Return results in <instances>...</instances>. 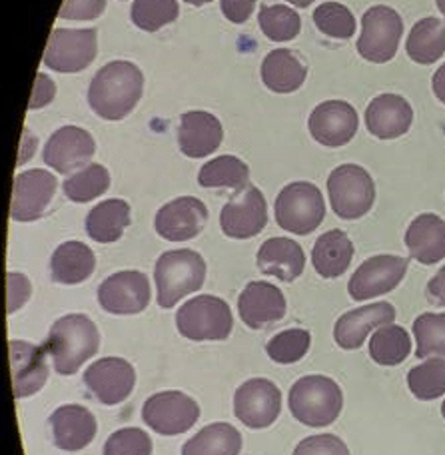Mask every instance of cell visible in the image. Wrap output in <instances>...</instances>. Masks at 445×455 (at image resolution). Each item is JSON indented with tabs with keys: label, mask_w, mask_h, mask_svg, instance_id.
<instances>
[{
	"label": "cell",
	"mask_w": 445,
	"mask_h": 455,
	"mask_svg": "<svg viewBox=\"0 0 445 455\" xmlns=\"http://www.w3.org/2000/svg\"><path fill=\"white\" fill-rule=\"evenodd\" d=\"M142 91V70L128 60H115L96 72L88 88V104L104 120H123L140 102Z\"/></svg>",
	"instance_id": "cell-1"
},
{
	"label": "cell",
	"mask_w": 445,
	"mask_h": 455,
	"mask_svg": "<svg viewBox=\"0 0 445 455\" xmlns=\"http://www.w3.org/2000/svg\"><path fill=\"white\" fill-rule=\"evenodd\" d=\"M100 334L84 314H68L52 323L44 349L60 376H72L99 352Z\"/></svg>",
	"instance_id": "cell-2"
},
{
	"label": "cell",
	"mask_w": 445,
	"mask_h": 455,
	"mask_svg": "<svg viewBox=\"0 0 445 455\" xmlns=\"http://www.w3.org/2000/svg\"><path fill=\"white\" fill-rule=\"evenodd\" d=\"M288 405L292 416L307 427L334 424L344 408V394L334 379L326 376H306L290 389Z\"/></svg>",
	"instance_id": "cell-3"
},
{
	"label": "cell",
	"mask_w": 445,
	"mask_h": 455,
	"mask_svg": "<svg viewBox=\"0 0 445 455\" xmlns=\"http://www.w3.org/2000/svg\"><path fill=\"white\" fill-rule=\"evenodd\" d=\"M154 280L158 288V306L168 310L204 286L206 262L194 250L164 251L154 267Z\"/></svg>",
	"instance_id": "cell-4"
},
{
	"label": "cell",
	"mask_w": 445,
	"mask_h": 455,
	"mask_svg": "<svg viewBox=\"0 0 445 455\" xmlns=\"http://www.w3.org/2000/svg\"><path fill=\"white\" fill-rule=\"evenodd\" d=\"M176 328L192 341H222L232 334V310L220 298L196 296L178 310Z\"/></svg>",
	"instance_id": "cell-5"
},
{
	"label": "cell",
	"mask_w": 445,
	"mask_h": 455,
	"mask_svg": "<svg viewBox=\"0 0 445 455\" xmlns=\"http://www.w3.org/2000/svg\"><path fill=\"white\" fill-rule=\"evenodd\" d=\"M330 204L342 220H358L366 216L376 200V184L358 164L338 166L328 178Z\"/></svg>",
	"instance_id": "cell-6"
},
{
	"label": "cell",
	"mask_w": 445,
	"mask_h": 455,
	"mask_svg": "<svg viewBox=\"0 0 445 455\" xmlns=\"http://www.w3.org/2000/svg\"><path fill=\"white\" fill-rule=\"evenodd\" d=\"M326 204L320 188L312 182H292L278 194L276 220L282 230L296 235L312 234L323 222Z\"/></svg>",
	"instance_id": "cell-7"
},
{
	"label": "cell",
	"mask_w": 445,
	"mask_h": 455,
	"mask_svg": "<svg viewBox=\"0 0 445 455\" xmlns=\"http://www.w3.org/2000/svg\"><path fill=\"white\" fill-rule=\"evenodd\" d=\"M403 35L401 16L390 6H371L362 19L358 52L368 62H390L398 52Z\"/></svg>",
	"instance_id": "cell-8"
},
{
	"label": "cell",
	"mask_w": 445,
	"mask_h": 455,
	"mask_svg": "<svg viewBox=\"0 0 445 455\" xmlns=\"http://www.w3.org/2000/svg\"><path fill=\"white\" fill-rule=\"evenodd\" d=\"M99 36L94 28H54L44 51V64L51 70L70 75L88 68L99 51Z\"/></svg>",
	"instance_id": "cell-9"
},
{
	"label": "cell",
	"mask_w": 445,
	"mask_h": 455,
	"mask_svg": "<svg viewBox=\"0 0 445 455\" xmlns=\"http://www.w3.org/2000/svg\"><path fill=\"white\" fill-rule=\"evenodd\" d=\"M200 418L198 403L178 389L150 395L144 402L142 419L160 435H180L196 424Z\"/></svg>",
	"instance_id": "cell-10"
},
{
	"label": "cell",
	"mask_w": 445,
	"mask_h": 455,
	"mask_svg": "<svg viewBox=\"0 0 445 455\" xmlns=\"http://www.w3.org/2000/svg\"><path fill=\"white\" fill-rule=\"evenodd\" d=\"M282 411V394L270 379L254 378L234 394V413L250 429L270 427Z\"/></svg>",
	"instance_id": "cell-11"
},
{
	"label": "cell",
	"mask_w": 445,
	"mask_h": 455,
	"mask_svg": "<svg viewBox=\"0 0 445 455\" xmlns=\"http://www.w3.org/2000/svg\"><path fill=\"white\" fill-rule=\"evenodd\" d=\"M222 232L234 240H248L260 234L268 224V206L256 186H246L232 196L220 214Z\"/></svg>",
	"instance_id": "cell-12"
},
{
	"label": "cell",
	"mask_w": 445,
	"mask_h": 455,
	"mask_svg": "<svg viewBox=\"0 0 445 455\" xmlns=\"http://www.w3.org/2000/svg\"><path fill=\"white\" fill-rule=\"evenodd\" d=\"M99 302L104 312L115 315L144 312L150 304V282L147 274L126 270L108 275L99 288Z\"/></svg>",
	"instance_id": "cell-13"
},
{
	"label": "cell",
	"mask_w": 445,
	"mask_h": 455,
	"mask_svg": "<svg viewBox=\"0 0 445 455\" xmlns=\"http://www.w3.org/2000/svg\"><path fill=\"white\" fill-rule=\"evenodd\" d=\"M59 188L56 176L46 170H27L14 178L11 218L14 222H35L43 218Z\"/></svg>",
	"instance_id": "cell-14"
},
{
	"label": "cell",
	"mask_w": 445,
	"mask_h": 455,
	"mask_svg": "<svg viewBox=\"0 0 445 455\" xmlns=\"http://www.w3.org/2000/svg\"><path fill=\"white\" fill-rule=\"evenodd\" d=\"M408 272V259L401 256H374L354 272L350 280V296L355 302L384 296L400 286Z\"/></svg>",
	"instance_id": "cell-15"
},
{
	"label": "cell",
	"mask_w": 445,
	"mask_h": 455,
	"mask_svg": "<svg viewBox=\"0 0 445 455\" xmlns=\"http://www.w3.org/2000/svg\"><path fill=\"white\" fill-rule=\"evenodd\" d=\"M136 371L123 357H104L84 371V386L104 405L123 403L132 394Z\"/></svg>",
	"instance_id": "cell-16"
},
{
	"label": "cell",
	"mask_w": 445,
	"mask_h": 455,
	"mask_svg": "<svg viewBox=\"0 0 445 455\" xmlns=\"http://www.w3.org/2000/svg\"><path fill=\"white\" fill-rule=\"evenodd\" d=\"M208 222V208L194 196L176 198L158 210L154 228L160 238L168 242H186L196 238Z\"/></svg>",
	"instance_id": "cell-17"
},
{
	"label": "cell",
	"mask_w": 445,
	"mask_h": 455,
	"mask_svg": "<svg viewBox=\"0 0 445 455\" xmlns=\"http://www.w3.org/2000/svg\"><path fill=\"white\" fill-rule=\"evenodd\" d=\"M358 112L344 100H326L318 104L310 114L307 126L315 142L330 148H339L352 140L358 132Z\"/></svg>",
	"instance_id": "cell-18"
},
{
	"label": "cell",
	"mask_w": 445,
	"mask_h": 455,
	"mask_svg": "<svg viewBox=\"0 0 445 455\" xmlns=\"http://www.w3.org/2000/svg\"><path fill=\"white\" fill-rule=\"evenodd\" d=\"M96 142L91 132L78 126H62L48 138L44 146V164L60 174H70L83 168L94 156Z\"/></svg>",
	"instance_id": "cell-19"
},
{
	"label": "cell",
	"mask_w": 445,
	"mask_h": 455,
	"mask_svg": "<svg viewBox=\"0 0 445 455\" xmlns=\"http://www.w3.org/2000/svg\"><path fill=\"white\" fill-rule=\"evenodd\" d=\"M8 354H11L12 387L16 400L40 392L48 379L44 346L28 344V341L22 339H11L8 341Z\"/></svg>",
	"instance_id": "cell-20"
},
{
	"label": "cell",
	"mask_w": 445,
	"mask_h": 455,
	"mask_svg": "<svg viewBox=\"0 0 445 455\" xmlns=\"http://www.w3.org/2000/svg\"><path fill=\"white\" fill-rule=\"evenodd\" d=\"M238 312L248 328L260 330L286 315V298L268 282H250L238 298Z\"/></svg>",
	"instance_id": "cell-21"
},
{
	"label": "cell",
	"mask_w": 445,
	"mask_h": 455,
	"mask_svg": "<svg viewBox=\"0 0 445 455\" xmlns=\"http://www.w3.org/2000/svg\"><path fill=\"white\" fill-rule=\"evenodd\" d=\"M395 320V307L390 302H376L344 314L336 322L334 338L342 349H358L374 330L390 326Z\"/></svg>",
	"instance_id": "cell-22"
},
{
	"label": "cell",
	"mask_w": 445,
	"mask_h": 455,
	"mask_svg": "<svg viewBox=\"0 0 445 455\" xmlns=\"http://www.w3.org/2000/svg\"><path fill=\"white\" fill-rule=\"evenodd\" d=\"M224 140L222 122L214 114L204 110H192L180 116L178 126V144L184 156L204 158L214 154Z\"/></svg>",
	"instance_id": "cell-23"
},
{
	"label": "cell",
	"mask_w": 445,
	"mask_h": 455,
	"mask_svg": "<svg viewBox=\"0 0 445 455\" xmlns=\"http://www.w3.org/2000/svg\"><path fill=\"white\" fill-rule=\"evenodd\" d=\"M52 429L54 445L62 451H80L91 445L96 435V418L84 405H60L48 419Z\"/></svg>",
	"instance_id": "cell-24"
},
{
	"label": "cell",
	"mask_w": 445,
	"mask_h": 455,
	"mask_svg": "<svg viewBox=\"0 0 445 455\" xmlns=\"http://www.w3.org/2000/svg\"><path fill=\"white\" fill-rule=\"evenodd\" d=\"M414 122L409 102L398 94H379L366 110V126L379 140H392L408 132Z\"/></svg>",
	"instance_id": "cell-25"
},
{
	"label": "cell",
	"mask_w": 445,
	"mask_h": 455,
	"mask_svg": "<svg viewBox=\"0 0 445 455\" xmlns=\"http://www.w3.org/2000/svg\"><path fill=\"white\" fill-rule=\"evenodd\" d=\"M258 267L266 275L282 282H294L306 267V254L298 242L290 238H270L258 250Z\"/></svg>",
	"instance_id": "cell-26"
},
{
	"label": "cell",
	"mask_w": 445,
	"mask_h": 455,
	"mask_svg": "<svg viewBox=\"0 0 445 455\" xmlns=\"http://www.w3.org/2000/svg\"><path fill=\"white\" fill-rule=\"evenodd\" d=\"M409 256L425 266L438 264L445 258V220L435 214H422L409 224L406 232Z\"/></svg>",
	"instance_id": "cell-27"
},
{
	"label": "cell",
	"mask_w": 445,
	"mask_h": 455,
	"mask_svg": "<svg viewBox=\"0 0 445 455\" xmlns=\"http://www.w3.org/2000/svg\"><path fill=\"white\" fill-rule=\"evenodd\" d=\"M306 75L304 60L290 48H276L262 62V83L272 92L290 94L299 91Z\"/></svg>",
	"instance_id": "cell-28"
},
{
	"label": "cell",
	"mask_w": 445,
	"mask_h": 455,
	"mask_svg": "<svg viewBox=\"0 0 445 455\" xmlns=\"http://www.w3.org/2000/svg\"><path fill=\"white\" fill-rule=\"evenodd\" d=\"M96 267L94 251L83 242H64L51 258V275L56 283H83Z\"/></svg>",
	"instance_id": "cell-29"
},
{
	"label": "cell",
	"mask_w": 445,
	"mask_h": 455,
	"mask_svg": "<svg viewBox=\"0 0 445 455\" xmlns=\"http://www.w3.org/2000/svg\"><path fill=\"white\" fill-rule=\"evenodd\" d=\"M354 259V243L342 230L322 234L314 243L312 262L322 278H339Z\"/></svg>",
	"instance_id": "cell-30"
},
{
	"label": "cell",
	"mask_w": 445,
	"mask_h": 455,
	"mask_svg": "<svg viewBox=\"0 0 445 455\" xmlns=\"http://www.w3.org/2000/svg\"><path fill=\"white\" fill-rule=\"evenodd\" d=\"M128 226H131V206L120 198L100 202L86 216V234L99 243L118 242Z\"/></svg>",
	"instance_id": "cell-31"
},
{
	"label": "cell",
	"mask_w": 445,
	"mask_h": 455,
	"mask_svg": "<svg viewBox=\"0 0 445 455\" xmlns=\"http://www.w3.org/2000/svg\"><path fill=\"white\" fill-rule=\"evenodd\" d=\"M242 434L224 421L210 424L182 445V455H238Z\"/></svg>",
	"instance_id": "cell-32"
},
{
	"label": "cell",
	"mask_w": 445,
	"mask_h": 455,
	"mask_svg": "<svg viewBox=\"0 0 445 455\" xmlns=\"http://www.w3.org/2000/svg\"><path fill=\"white\" fill-rule=\"evenodd\" d=\"M445 54V24L440 19H422L408 36V56L417 64H433Z\"/></svg>",
	"instance_id": "cell-33"
},
{
	"label": "cell",
	"mask_w": 445,
	"mask_h": 455,
	"mask_svg": "<svg viewBox=\"0 0 445 455\" xmlns=\"http://www.w3.org/2000/svg\"><path fill=\"white\" fill-rule=\"evenodd\" d=\"M248 180V164L236 156H230V154L206 162L198 174V184L202 188H230L240 192L246 188Z\"/></svg>",
	"instance_id": "cell-34"
},
{
	"label": "cell",
	"mask_w": 445,
	"mask_h": 455,
	"mask_svg": "<svg viewBox=\"0 0 445 455\" xmlns=\"http://www.w3.org/2000/svg\"><path fill=\"white\" fill-rule=\"evenodd\" d=\"M411 352V338L401 326H384L376 330L370 339V355L379 365H398L408 360Z\"/></svg>",
	"instance_id": "cell-35"
},
{
	"label": "cell",
	"mask_w": 445,
	"mask_h": 455,
	"mask_svg": "<svg viewBox=\"0 0 445 455\" xmlns=\"http://www.w3.org/2000/svg\"><path fill=\"white\" fill-rule=\"evenodd\" d=\"M110 186V174L102 164H91L80 170V172L72 174L62 184V190L67 198L78 204H86L94 198L102 196Z\"/></svg>",
	"instance_id": "cell-36"
},
{
	"label": "cell",
	"mask_w": 445,
	"mask_h": 455,
	"mask_svg": "<svg viewBox=\"0 0 445 455\" xmlns=\"http://www.w3.org/2000/svg\"><path fill=\"white\" fill-rule=\"evenodd\" d=\"M408 387L417 400L432 402L445 394V357H433L408 371Z\"/></svg>",
	"instance_id": "cell-37"
},
{
	"label": "cell",
	"mask_w": 445,
	"mask_h": 455,
	"mask_svg": "<svg viewBox=\"0 0 445 455\" xmlns=\"http://www.w3.org/2000/svg\"><path fill=\"white\" fill-rule=\"evenodd\" d=\"M258 22H260L264 35L274 40V43H290L302 30V19H299V14L294 8L284 4L262 6L260 14H258Z\"/></svg>",
	"instance_id": "cell-38"
},
{
	"label": "cell",
	"mask_w": 445,
	"mask_h": 455,
	"mask_svg": "<svg viewBox=\"0 0 445 455\" xmlns=\"http://www.w3.org/2000/svg\"><path fill=\"white\" fill-rule=\"evenodd\" d=\"M416 355L425 360L430 355L445 357V314H422L414 322Z\"/></svg>",
	"instance_id": "cell-39"
},
{
	"label": "cell",
	"mask_w": 445,
	"mask_h": 455,
	"mask_svg": "<svg viewBox=\"0 0 445 455\" xmlns=\"http://www.w3.org/2000/svg\"><path fill=\"white\" fill-rule=\"evenodd\" d=\"M178 14H180V6L176 0H134L131 11L132 22L147 32H156L174 22Z\"/></svg>",
	"instance_id": "cell-40"
},
{
	"label": "cell",
	"mask_w": 445,
	"mask_h": 455,
	"mask_svg": "<svg viewBox=\"0 0 445 455\" xmlns=\"http://www.w3.org/2000/svg\"><path fill=\"white\" fill-rule=\"evenodd\" d=\"M310 344V331L302 328H292L274 336L268 341V346H266V352H268L270 360L276 363H296L307 354Z\"/></svg>",
	"instance_id": "cell-41"
},
{
	"label": "cell",
	"mask_w": 445,
	"mask_h": 455,
	"mask_svg": "<svg viewBox=\"0 0 445 455\" xmlns=\"http://www.w3.org/2000/svg\"><path fill=\"white\" fill-rule=\"evenodd\" d=\"M314 22L323 35L331 38H352L355 32V19L352 11L339 3H323L314 11Z\"/></svg>",
	"instance_id": "cell-42"
},
{
	"label": "cell",
	"mask_w": 445,
	"mask_h": 455,
	"mask_svg": "<svg viewBox=\"0 0 445 455\" xmlns=\"http://www.w3.org/2000/svg\"><path fill=\"white\" fill-rule=\"evenodd\" d=\"M102 455H152V440L139 427H124L104 443Z\"/></svg>",
	"instance_id": "cell-43"
},
{
	"label": "cell",
	"mask_w": 445,
	"mask_h": 455,
	"mask_svg": "<svg viewBox=\"0 0 445 455\" xmlns=\"http://www.w3.org/2000/svg\"><path fill=\"white\" fill-rule=\"evenodd\" d=\"M294 455H350V450L338 435L322 434L299 442Z\"/></svg>",
	"instance_id": "cell-44"
},
{
	"label": "cell",
	"mask_w": 445,
	"mask_h": 455,
	"mask_svg": "<svg viewBox=\"0 0 445 455\" xmlns=\"http://www.w3.org/2000/svg\"><path fill=\"white\" fill-rule=\"evenodd\" d=\"M107 0H64L59 16L64 20H94L104 12Z\"/></svg>",
	"instance_id": "cell-45"
},
{
	"label": "cell",
	"mask_w": 445,
	"mask_h": 455,
	"mask_svg": "<svg viewBox=\"0 0 445 455\" xmlns=\"http://www.w3.org/2000/svg\"><path fill=\"white\" fill-rule=\"evenodd\" d=\"M30 280L19 272L6 274V312L14 314L28 302L30 298Z\"/></svg>",
	"instance_id": "cell-46"
},
{
	"label": "cell",
	"mask_w": 445,
	"mask_h": 455,
	"mask_svg": "<svg viewBox=\"0 0 445 455\" xmlns=\"http://www.w3.org/2000/svg\"><path fill=\"white\" fill-rule=\"evenodd\" d=\"M54 94H56V84L46 75H43V72H38L28 108L36 110V108L46 107V104H51L54 100Z\"/></svg>",
	"instance_id": "cell-47"
},
{
	"label": "cell",
	"mask_w": 445,
	"mask_h": 455,
	"mask_svg": "<svg viewBox=\"0 0 445 455\" xmlns=\"http://www.w3.org/2000/svg\"><path fill=\"white\" fill-rule=\"evenodd\" d=\"M258 0H222V12L234 24H244L254 12Z\"/></svg>",
	"instance_id": "cell-48"
},
{
	"label": "cell",
	"mask_w": 445,
	"mask_h": 455,
	"mask_svg": "<svg viewBox=\"0 0 445 455\" xmlns=\"http://www.w3.org/2000/svg\"><path fill=\"white\" fill-rule=\"evenodd\" d=\"M427 296L433 304L445 306V266L427 283Z\"/></svg>",
	"instance_id": "cell-49"
},
{
	"label": "cell",
	"mask_w": 445,
	"mask_h": 455,
	"mask_svg": "<svg viewBox=\"0 0 445 455\" xmlns=\"http://www.w3.org/2000/svg\"><path fill=\"white\" fill-rule=\"evenodd\" d=\"M36 150V138L30 132L28 128H24L22 132V144H20V154H19V166H22L24 162L32 158V154Z\"/></svg>",
	"instance_id": "cell-50"
},
{
	"label": "cell",
	"mask_w": 445,
	"mask_h": 455,
	"mask_svg": "<svg viewBox=\"0 0 445 455\" xmlns=\"http://www.w3.org/2000/svg\"><path fill=\"white\" fill-rule=\"evenodd\" d=\"M432 86H433V94L438 96V100L445 104V64L433 75Z\"/></svg>",
	"instance_id": "cell-51"
},
{
	"label": "cell",
	"mask_w": 445,
	"mask_h": 455,
	"mask_svg": "<svg viewBox=\"0 0 445 455\" xmlns=\"http://www.w3.org/2000/svg\"><path fill=\"white\" fill-rule=\"evenodd\" d=\"M286 3L294 4V6H299V8H307V6L314 3V0H286Z\"/></svg>",
	"instance_id": "cell-52"
},
{
	"label": "cell",
	"mask_w": 445,
	"mask_h": 455,
	"mask_svg": "<svg viewBox=\"0 0 445 455\" xmlns=\"http://www.w3.org/2000/svg\"><path fill=\"white\" fill-rule=\"evenodd\" d=\"M184 3H188V4H192V6H202V4L212 3V0H184Z\"/></svg>",
	"instance_id": "cell-53"
},
{
	"label": "cell",
	"mask_w": 445,
	"mask_h": 455,
	"mask_svg": "<svg viewBox=\"0 0 445 455\" xmlns=\"http://www.w3.org/2000/svg\"><path fill=\"white\" fill-rule=\"evenodd\" d=\"M438 8L441 11V14L445 16V0H438Z\"/></svg>",
	"instance_id": "cell-54"
},
{
	"label": "cell",
	"mask_w": 445,
	"mask_h": 455,
	"mask_svg": "<svg viewBox=\"0 0 445 455\" xmlns=\"http://www.w3.org/2000/svg\"><path fill=\"white\" fill-rule=\"evenodd\" d=\"M441 416L445 418V402H443V405H441Z\"/></svg>",
	"instance_id": "cell-55"
}]
</instances>
